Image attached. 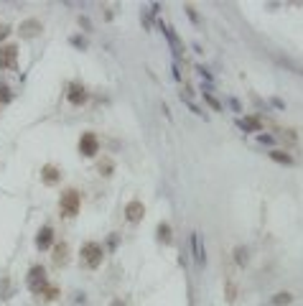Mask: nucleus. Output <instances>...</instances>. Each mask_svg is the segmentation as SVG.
Listing matches in <instances>:
<instances>
[{
  "instance_id": "f257e3e1",
  "label": "nucleus",
  "mask_w": 303,
  "mask_h": 306,
  "mask_svg": "<svg viewBox=\"0 0 303 306\" xmlns=\"http://www.w3.org/2000/svg\"><path fill=\"white\" fill-rule=\"evenodd\" d=\"M82 263L87 265V268H99L102 265V260H105V248L99 245V243H84L82 245Z\"/></svg>"
},
{
  "instance_id": "f03ea898",
  "label": "nucleus",
  "mask_w": 303,
  "mask_h": 306,
  "mask_svg": "<svg viewBox=\"0 0 303 306\" xmlns=\"http://www.w3.org/2000/svg\"><path fill=\"white\" fill-rule=\"evenodd\" d=\"M59 207H61V214H64V217L79 214V207H82L79 191H77V189H66L64 194H61V199H59Z\"/></svg>"
},
{
  "instance_id": "7ed1b4c3",
  "label": "nucleus",
  "mask_w": 303,
  "mask_h": 306,
  "mask_svg": "<svg viewBox=\"0 0 303 306\" xmlns=\"http://www.w3.org/2000/svg\"><path fill=\"white\" fill-rule=\"evenodd\" d=\"M28 291L31 293H44L49 288V278H46V268L44 265H33L28 271Z\"/></svg>"
},
{
  "instance_id": "20e7f679",
  "label": "nucleus",
  "mask_w": 303,
  "mask_h": 306,
  "mask_svg": "<svg viewBox=\"0 0 303 306\" xmlns=\"http://www.w3.org/2000/svg\"><path fill=\"white\" fill-rule=\"evenodd\" d=\"M79 153H82V156L84 159H92V156H97V153H99V140H97V135L94 133H82V138H79Z\"/></svg>"
},
{
  "instance_id": "39448f33",
  "label": "nucleus",
  "mask_w": 303,
  "mask_h": 306,
  "mask_svg": "<svg viewBox=\"0 0 303 306\" xmlns=\"http://www.w3.org/2000/svg\"><path fill=\"white\" fill-rule=\"evenodd\" d=\"M18 64V46L8 44V46H0V69H8L13 71Z\"/></svg>"
},
{
  "instance_id": "423d86ee",
  "label": "nucleus",
  "mask_w": 303,
  "mask_h": 306,
  "mask_svg": "<svg viewBox=\"0 0 303 306\" xmlns=\"http://www.w3.org/2000/svg\"><path fill=\"white\" fill-rule=\"evenodd\" d=\"M66 100L74 105V107H82L87 102V90L79 85V82H71L69 85V92H66Z\"/></svg>"
},
{
  "instance_id": "0eeeda50",
  "label": "nucleus",
  "mask_w": 303,
  "mask_h": 306,
  "mask_svg": "<svg viewBox=\"0 0 303 306\" xmlns=\"http://www.w3.org/2000/svg\"><path fill=\"white\" fill-rule=\"evenodd\" d=\"M143 214H145V207H143V202H138V199H133V202H128V207H125V217H128V222H140L143 219Z\"/></svg>"
},
{
  "instance_id": "6e6552de",
  "label": "nucleus",
  "mask_w": 303,
  "mask_h": 306,
  "mask_svg": "<svg viewBox=\"0 0 303 306\" xmlns=\"http://www.w3.org/2000/svg\"><path fill=\"white\" fill-rule=\"evenodd\" d=\"M51 243H54V230L46 224V227L39 230V235H36V248H39V250H49Z\"/></svg>"
},
{
  "instance_id": "1a4fd4ad",
  "label": "nucleus",
  "mask_w": 303,
  "mask_h": 306,
  "mask_svg": "<svg viewBox=\"0 0 303 306\" xmlns=\"http://www.w3.org/2000/svg\"><path fill=\"white\" fill-rule=\"evenodd\" d=\"M59 179H61V171H59L56 166L46 164V166L41 169V181H44V184H49V186H51V184H56Z\"/></svg>"
},
{
  "instance_id": "9d476101",
  "label": "nucleus",
  "mask_w": 303,
  "mask_h": 306,
  "mask_svg": "<svg viewBox=\"0 0 303 306\" xmlns=\"http://www.w3.org/2000/svg\"><path fill=\"white\" fill-rule=\"evenodd\" d=\"M41 21H26V23H21V36H26V38H33L36 33H41Z\"/></svg>"
},
{
  "instance_id": "9b49d317",
  "label": "nucleus",
  "mask_w": 303,
  "mask_h": 306,
  "mask_svg": "<svg viewBox=\"0 0 303 306\" xmlns=\"http://www.w3.org/2000/svg\"><path fill=\"white\" fill-rule=\"evenodd\" d=\"M66 260H69V245L66 243H56V248H54V263L56 265H66Z\"/></svg>"
},
{
  "instance_id": "f8f14e48",
  "label": "nucleus",
  "mask_w": 303,
  "mask_h": 306,
  "mask_svg": "<svg viewBox=\"0 0 303 306\" xmlns=\"http://www.w3.org/2000/svg\"><path fill=\"white\" fill-rule=\"evenodd\" d=\"M156 233H158V240L163 243V245H171V224L168 222H158V230H156Z\"/></svg>"
},
{
  "instance_id": "ddd939ff",
  "label": "nucleus",
  "mask_w": 303,
  "mask_h": 306,
  "mask_svg": "<svg viewBox=\"0 0 303 306\" xmlns=\"http://www.w3.org/2000/svg\"><path fill=\"white\" fill-rule=\"evenodd\" d=\"M290 301H293V296H290L288 291H280V293H275V296H273L270 306H288Z\"/></svg>"
},
{
  "instance_id": "4468645a",
  "label": "nucleus",
  "mask_w": 303,
  "mask_h": 306,
  "mask_svg": "<svg viewBox=\"0 0 303 306\" xmlns=\"http://www.w3.org/2000/svg\"><path fill=\"white\" fill-rule=\"evenodd\" d=\"M270 159H273V161H278V164H285V166H290V164H293V159L288 156V153H285V150H278V148H275V150H270Z\"/></svg>"
},
{
  "instance_id": "2eb2a0df",
  "label": "nucleus",
  "mask_w": 303,
  "mask_h": 306,
  "mask_svg": "<svg viewBox=\"0 0 303 306\" xmlns=\"http://www.w3.org/2000/svg\"><path fill=\"white\" fill-rule=\"evenodd\" d=\"M240 125H242L245 130H255V133L260 130V120H257V118H242Z\"/></svg>"
},
{
  "instance_id": "dca6fc26",
  "label": "nucleus",
  "mask_w": 303,
  "mask_h": 306,
  "mask_svg": "<svg viewBox=\"0 0 303 306\" xmlns=\"http://www.w3.org/2000/svg\"><path fill=\"white\" fill-rule=\"evenodd\" d=\"M191 243H194V253H196V263L201 265L204 263V253H201V243H199V233L191 235Z\"/></svg>"
},
{
  "instance_id": "f3484780",
  "label": "nucleus",
  "mask_w": 303,
  "mask_h": 306,
  "mask_svg": "<svg viewBox=\"0 0 303 306\" xmlns=\"http://www.w3.org/2000/svg\"><path fill=\"white\" fill-rule=\"evenodd\" d=\"M13 100V95H11V87L8 85H0V105H8Z\"/></svg>"
},
{
  "instance_id": "a211bd4d",
  "label": "nucleus",
  "mask_w": 303,
  "mask_h": 306,
  "mask_svg": "<svg viewBox=\"0 0 303 306\" xmlns=\"http://www.w3.org/2000/svg\"><path fill=\"white\" fill-rule=\"evenodd\" d=\"M235 255H237V265H245L247 263V248H237Z\"/></svg>"
},
{
  "instance_id": "6ab92c4d",
  "label": "nucleus",
  "mask_w": 303,
  "mask_h": 306,
  "mask_svg": "<svg viewBox=\"0 0 303 306\" xmlns=\"http://www.w3.org/2000/svg\"><path fill=\"white\" fill-rule=\"evenodd\" d=\"M41 296H44V298H49V301H54V298L59 296V288H56V286H49V288H46Z\"/></svg>"
},
{
  "instance_id": "aec40b11",
  "label": "nucleus",
  "mask_w": 303,
  "mask_h": 306,
  "mask_svg": "<svg viewBox=\"0 0 303 306\" xmlns=\"http://www.w3.org/2000/svg\"><path fill=\"white\" fill-rule=\"evenodd\" d=\"M71 44H74V46H79V49H87V41H84V38H79V36H74V38H71Z\"/></svg>"
},
{
  "instance_id": "412c9836",
  "label": "nucleus",
  "mask_w": 303,
  "mask_h": 306,
  "mask_svg": "<svg viewBox=\"0 0 303 306\" xmlns=\"http://www.w3.org/2000/svg\"><path fill=\"white\" fill-rule=\"evenodd\" d=\"M204 97H207V102H209V105H212L214 110H219V107H222V105H219V102H217V100H214V97L209 95V92H204Z\"/></svg>"
},
{
  "instance_id": "4be33fe9",
  "label": "nucleus",
  "mask_w": 303,
  "mask_h": 306,
  "mask_svg": "<svg viewBox=\"0 0 303 306\" xmlns=\"http://www.w3.org/2000/svg\"><path fill=\"white\" fill-rule=\"evenodd\" d=\"M99 171H105V176H110V171H112V164H110V161L99 164Z\"/></svg>"
},
{
  "instance_id": "5701e85b",
  "label": "nucleus",
  "mask_w": 303,
  "mask_h": 306,
  "mask_svg": "<svg viewBox=\"0 0 303 306\" xmlns=\"http://www.w3.org/2000/svg\"><path fill=\"white\" fill-rule=\"evenodd\" d=\"M110 306H128V303H125V301H123V298H115V301H112V303H110Z\"/></svg>"
}]
</instances>
